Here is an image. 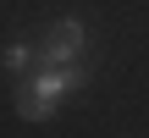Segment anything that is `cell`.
Instances as JSON below:
<instances>
[{
    "mask_svg": "<svg viewBox=\"0 0 149 138\" xmlns=\"http://www.w3.org/2000/svg\"><path fill=\"white\" fill-rule=\"evenodd\" d=\"M83 66L77 61H66V66H44L39 77H28L22 89H17V116H28V122H44L55 105H61V94H72V89H83Z\"/></svg>",
    "mask_w": 149,
    "mask_h": 138,
    "instance_id": "obj_1",
    "label": "cell"
},
{
    "mask_svg": "<svg viewBox=\"0 0 149 138\" xmlns=\"http://www.w3.org/2000/svg\"><path fill=\"white\" fill-rule=\"evenodd\" d=\"M77 55H83V22L61 17V22L50 28V39H44V66H66V61H77Z\"/></svg>",
    "mask_w": 149,
    "mask_h": 138,
    "instance_id": "obj_2",
    "label": "cell"
},
{
    "mask_svg": "<svg viewBox=\"0 0 149 138\" xmlns=\"http://www.w3.org/2000/svg\"><path fill=\"white\" fill-rule=\"evenodd\" d=\"M28 61H33V50H28V44H6V66H11V72H22Z\"/></svg>",
    "mask_w": 149,
    "mask_h": 138,
    "instance_id": "obj_3",
    "label": "cell"
}]
</instances>
